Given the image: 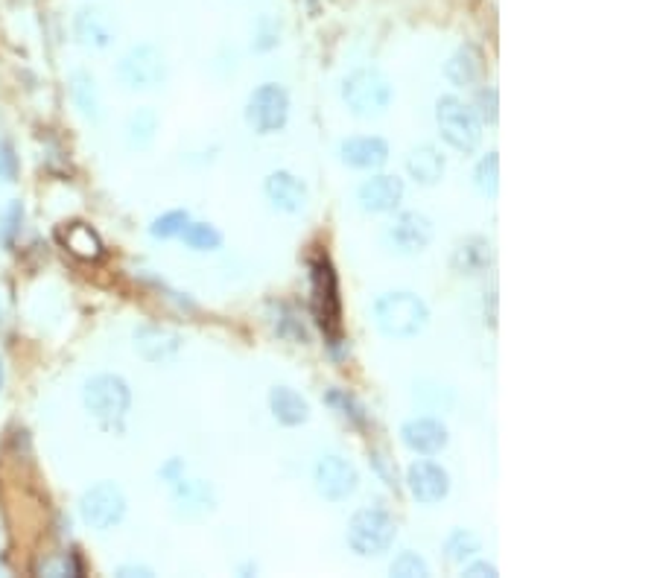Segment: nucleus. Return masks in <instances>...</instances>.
Returning <instances> with one entry per match:
<instances>
[{
  "label": "nucleus",
  "instance_id": "obj_1",
  "mask_svg": "<svg viewBox=\"0 0 657 578\" xmlns=\"http://www.w3.org/2000/svg\"><path fill=\"white\" fill-rule=\"evenodd\" d=\"M427 321L430 309L415 292H383L374 301V324L389 340H412L427 328Z\"/></svg>",
  "mask_w": 657,
  "mask_h": 578
},
{
  "label": "nucleus",
  "instance_id": "obj_2",
  "mask_svg": "<svg viewBox=\"0 0 657 578\" xmlns=\"http://www.w3.org/2000/svg\"><path fill=\"white\" fill-rule=\"evenodd\" d=\"M82 403L106 430H120L132 406V389L117 374H96L82 389Z\"/></svg>",
  "mask_w": 657,
  "mask_h": 578
},
{
  "label": "nucleus",
  "instance_id": "obj_3",
  "mask_svg": "<svg viewBox=\"0 0 657 578\" xmlns=\"http://www.w3.org/2000/svg\"><path fill=\"white\" fill-rule=\"evenodd\" d=\"M391 96H395V86L389 76L377 67H359L351 76L342 82V100L354 117H380L389 111Z\"/></svg>",
  "mask_w": 657,
  "mask_h": 578
},
{
  "label": "nucleus",
  "instance_id": "obj_4",
  "mask_svg": "<svg viewBox=\"0 0 657 578\" xmlns=\"http://www.w3.org/2000/svg\"><path fill=\"white\" fill-rule=\"evenodd\" d=\"M310 292H313V316L318 328L330 336V345L339 342L342 333V299H339V278L333 263L325 255L310 260Z\"/></svg>",
  "mask_w": 657,
  "mask_h": 578
},
{
  "label": "nucleus",
  "instance_id": "obj_5",
  "mask_svg": "<svg viewBox=\"0 0 657 578\" xmlns=\"http://www.w3.org/2000/svg\"><path fill=\"white\" fill-rule=\"evenodd\" d=\"M436 123L447 147L456 152L470 155L482 144V120L473 115V108L453 94L439 96L436 103Z\"/></svg>",
  "mask_w": 657,
  "mask_h": 578
},
{
  "label": "nucleus",
  "instance_id": "obj_6",
  "mask_svg": "<svg viewBox=\"0 0 657 578\" xmlns=\"http://www.w3.org/2000/svg\"><path fill=\"white\" fill-rule=\"evenodd\" d=\"M398 526L383 509H359L348 520V546L362 558H377L391 549Z\"/></svg>",
  "mask_w": 657,
  "mask_h": 578
},
{
  "label": "nucleus",
  "instance_id": "obj_7",
  "mask_svg": "<svg viewBox=\"0 0 657 578\" xmlns=\"http://www.w3.org/2000/svg\"><path fill=\"white\" fill-rule=\"evenodd\" d=\"M289 120V94L278 82H263L260 88L248 94L246 103V123L258 135L281 132Z\"/></svg>",
  "mask_w": 657,
  "mask_h": 578
},
{
  "label": "nucleus",
  "instance_id": "obj_8",
  "mask_svg": "<svg viewBox=\"0 0 657 578\" xmlns=\"http://www.w3.org/2000/svg\"><path fill=\"white\" fill-rule=\"evenodd\" d=\"M117 79L129 91H156L167 79V56L156 45H135L117 62Z\"/></svg>",
  "mask_w": 657,
  "mask_h": 578
},
{
  "label": "nucleus",
  "instance_id": "obj_9",
  "mask_svg": "<svg viewBox=\"0 0 657 578\" xmlns=\"http://www.w3.org/2000/svg\"><path fill=\"white\" fill-rule=\"evenodd\" d=\"M79 517H82V523L96 532L115 529L126 517V497H123L120 485H115V482L91 485L79 500Z\"/></svg>",
  "mask_w": 657,
  "mask_h": 578
},
{
  "label": "nucleus",
  "instance_id": "obj_10",
  "mask_svg": "<svg viewBox=\"0 0 657 578\" xmlns=\"http://www.w3.org/2000/svg\"><path fill=\"white\" fill-rule=\"evenodd\" d=\"M313 482L318 497H325L328 502H345L348 497H354L359 488V473L348 459L328 453L316 461Z\"/></svg>",
  "mask_w": 657,
  "mask_h": 578
},
{
  "label": "nucleus",
  "instance_id": "obj_11",
  "mask_svg": "<svg viewBox=\"0 0 657 578\" xmlns=\"http://www.w3.org/2000/svg\"><path fill=\"white\" fill-rule=\"evenodd\" d=\"M386 243L398 255H418L432 243V222L418 210H403L386 228Z\"/></svg>",
  "mask_w": 657,
  "mask_h": 578
},
{
  "label": "nucleus",
  "instance_id": "obj_12",
  "mask_svg": "<svg viewBox=\"0 0 657 578\" xmlns=\"http://www.w3.org/2000/svg\"><path fill=\"white\" fill-rule=\"evenodd\" d=\"M407 485H409V493L421 505H436L450 493V473H447L439 461L418 459L407 471Z\"/></svg>",
  "mask_w": 657,
  "mask_h": 578
},
{
  "label": "nucleus",
  "instance_id": "obj_13",
  "mask_svg": "<svg viewBox=\"0 0 657 578\" xmlns=\"http://www.w3.org/2000/svg\"><path fill=\"white\" fill-rule=\"evenodd\" d=\"M403 178L398 176H371L359 185L357 190V202L362 210H369V214H391V210H398V205L403 202Z\"/></svg>",
  "mask_w": 657,
  "mask_h": 578
},
{
  "label": "nucleus",
  "instance_id": "obj_14",
  "mask_svg": "<svg viewBox=\"0 0 657 578\" xmlns=\"http://www.w3.org/2000/svg\"><path fill=\"white\" fill-rule=\"evenodd\" d=\"M400 441L418 456H436L447 447V441H450V432H447V427L439 418L421 415L400 427Z\"/></svg>",
  "mask_w": 657,
  "mask_h": 578
},
{
  "label": "nucleus",
  "instance_id": "obj_15",
  "mask_svg": "<svg viewBox=\"0 0 657 578\" xmlns=\"http://www.w3.org/2000/svg\"><path fill=\"white\" fill-rule=\"evenodd\" d=\"M181 345H185L181 336L170 328H161V324H141V328L135 330V350L152 365L176 360Z\"/></svg>",
  "mask_w": 657,
  "mask_h": 578
},
{
  "label": "nucleus",
  "instance_id": "obj_16",
  "mask_svg": "<svg viewBox=\"0 0 657 578\" xmlns=\"http://www.w3.org/2000/svg\"><path fill=\"white\" fill-rule=\"evenodd\" d=\"M263 193H267V199L275 210H281V214H301L304 205H307V185L292 176L289 170H275L267 176V185H263Z\"/></svg>",
  "mask_w": 657,
  "mask_h": 578
},
{
  "label": "nucleus",
  "instance_id": "obj_17",
  "mask_svg": "<svg viewBox=\"0 0 657 578\" xmlns=\"http://www.w3.org/2000/svg\"><path fill=\"white\" fill-rule=\"evenodd\" d=\"M339 158L354 170H380L389 161V144L377 135L348 137L339 144Z\"/></svg>",
  "mask_w": 657,
  "mask_h": 578
},
{
  "label": "nucleus",
  "instance_id": "obj_18",
  "mask_svg": "<svg viewBox=\"0 0 657 578\" xmlns=\"http://www.w3.org/2000/svg\"><path fill=\"white\" fill-rule=\"evenodd\" d=\"M56 234H59L62 246L71 251L74 258L86 260V263H96L106 255V246H103L100 234H96L86 222H65Z\"/></svg>",
  "mask_w": 657,
  "mask_h": 578
},
{
  "label": "nucleus",
  "instance_id": "obj_19",
  "mask_svg": "<svg viewBox=\"0 0 657 578\" xmlns=\"http://www.w3.org/2000/svg\"><path fill=\"white\" fill-rule=\"evenodd\" d=\"M74 33L79 38V45L103 50V47L111 45V41H115L117 30H115V24H111V18L106 15L103 9L86 6V9H79V15L74 21Z\"/></svg>",
  "mask_w": 657,
  "mask_h": 578
},
{
  "label": "nucleus",
  "instance_id": "obj_20",
  "mask_svg": "<svg viewBox=\"0 0 657 578\" xmlns=\"http://www.w3.org/2000/svg\"><path fill=\"white\" fill-rule=\"evenodd\" d=\"M485 74V59L480 47L462 45L444 65V76L453 82L456 88H473Z\"/></svg>",
  "mask_w": 657,
  "mask_h": 578
},
{
  "label": "nucleus",
  "instance_id": "obj_21",
  "mask_svg": "<svg viewBox=\"0 0 657 578\" xmlns=\"http://www.w3.org/2000/svg\"><path fill=\"white\" fill-rule=\"evenodd\" d=\"M173 502H176V509L181 514H187V517H196V514H205V512H211L214 505H217V497H214V491L207 482H202V479H176L173 482Z\"/></svg>",
  "mask_w": 657,
  "mask_h": 578
},
{
  "label": "nucleus",
  "instance_id": "obj_22",
  "mask_svg": "<svg viewBox=\"0 0 657 578\" xmlns=\"http://www.w3.org/2000/svg\"><path fill=\"white\" fill-rule=\"evenodd\" d=\"M444 170H447L444 155L432 144H421V147L409 149V155H407V173H409L412 181H418V185H424V188L439 185V181L444 178Z\"/></svg>",
  "mask_w": 657,
  "mask_h": 578
},
{
  "label": "nucleus",
  "instance_id": "obj_23",
  "mask_svg": "<svg viewBox=\"0 0 657 578\" xmlns=\"http://www.w3.org/2000/svg\"><path fill=\"white\" fill-rule=\"evenodd\" d=\"M269 409H272L278 424H284V427H301L310 421V403L289 386H275L269 391Z\"/></svg>",
  "mask_w": 657,
  "mask_h": 578
},
{
  "label": "nucleus",
  "instance_id": "obj_24",
  "mask_svg": "<svg viewBox=\"0 0 657 578\" xmlns=\"http://www.w3.org/2000/svg\"><path fill=\"white\" fill-rule=\"evenodd\" d=\"M450 263L459 275H482L494 263V246L485 237H468L456 246Z\"/></svg>",
  "mask_w": 657,
  "mask_h": 578
},
{
  "label": "nucleus",
  "instance_id": "obj_25",
  "mask_svg": "<svg viewBox=\"0 0 657 578\" xmlns=\"http://www.w3.org/2000/svg\"><path fill=\"white\" fill-rule=\"evenodd\" d=\"M71 96L76 108L82 111V117H88L94 123L103 120V103H100V88H96L94 76L88 70H74L71 74Z\"/></svg>",
  "mask_w": 657,
  "mask_h": 578
},
{
  "label": "nucleus",
  "instance_id": "obj_26",
  "mask_svg": "<svg viewBox=\"0 0 657 578\" xmlns=\"http://www.w3.org/2000/svg\"><path fill=\"white\" fill-rule=\"evenodd\" d=\"M158 132V115L152 108H137L126 123V140L132 149H149Z\"/></svg>",
  "mask_w": 657,
  "mask_h": 578
},
{
  "label": "nucleus",
  "instance_id": "obj_27",
  "mask_svg": "<svg viewBox=\"0 0 657 578\" xmlns=\"http://www.w3.org/2000/svg\"><path fill=\"white\" fill-rule=\"evenodd\" d=\"M325 403H328L339 418H345L348 424H354V427H366V424H369L366 406H362L351 391H345V389H330V391L325 394Z\"/></svg>",
  "mask_w": 657,
  "mask_h": 578
},
{
  "label": "nucleus",
  "instance_id": "obj_28",
  "mask_svg": "<svg viewBox=\"0 0 657 578\" xmlns=\"http://www.w3.org/2000/svg\"><path fill=\"white\" fill-rule=\"evenodd\" d=\"M181 237H185V246L190 251H217L222 246V234L211 222H187Z\"/></svg>",
  "mask_w": 657,
  "mask_h": 578
},
{
  "label": "nucleus",
  "instance_id": "obj_29",
  "mask_svg": "<svg viewBox=\"0 0 657 578\" xmlns=\"http://www.w3.org/2000/svg\"><path fill=\"white\" fill-rule=\"evenodd\" d=\"M477 553H480V538L468 529H456V532H450V538L444 541V555L453 563H465Z\"/></svg>",
  "mask_w": 657,
  "mask_h": 578
},
{
  "label": "nucleus",
  "instance_id": "obj_30",
  "mask_svg": "<svg viewBox=\"0 0 657 578\" xmlns=\"http://www.w3.org/2000/svg\"><path fill=\"white\" fill-rule=\"evenodd\" d=\"M473 185H477V190L482 196H488V199H494V196L500 193V158H497V152H488L485 158H480L477 170H473Z\"/></svg>",
  "mask_w": 657,
  "mask_h": 578
},
{
  "label": "nucleus",
  "instance_id": "obj_31",
  "mask_svg": "<svg viewBox=\"0 0 657 578\" xmlns=\"http://www.w3.org/2000/svg\"><path fill=\"white\" fill-rule=\"evenodd\" d=\"M21 225H24V205L15 199L9 202L4 210H0V246L4 248H15V239L21 234Z\"/></svg>",
  "mask_w": 657,
  "mask_h": 578
},
{
  "label": "nucleus",
  "instance_id": "obj_32",
  "mask_svg": "<svg viewBox=\"0 0 657 578\" xmlns=\"http://www.w3.org/2000/svg\"><path fill=\"white\" fill-rule=\"evenodd\" d=\"M190 214L187 210H167L156 222L149 225V234L156 239H170V237H181V231L187 228Z\"/></svg>",
  "mask_w": 657,
  "mask_h": 578
},
{
  "label": "nucleus",
  "instance_id": "obj_33",
  "mask_svg": "<svg viewBox=\"0 0 657 578\" xmlns=\"http://www.w3.org/2000/svg\"><path fill=\"white\" fill-rule=\"evenodd\" d=\"M389 573L395 575V578H427L430 575V567H427V561L418 555V553H400L395 561H391V567Z\"/></svg>",
  "mask_w": 657,
  "mask_h": 578
},
{
  "label": "nucleus",
  "instance_id": "obj_34",
  "mask_svg": "<svg viewBox=\"0 0 657 578\" xmlns=\"http://www.w3.org/2000/svg\"><path fill=\"white\" fill-rule=\"evenodd\" d=\"M278 41H281V24H278L275 18H269V15H263L255 24V38H251V47L260 50V53H267V50L278 47Z\"/></svg>",
  "mask_w": 657,
  "mask_h": 578
},
{
  "label": "nucleus",
  "instance_id": "obj_35",
  "mask_svg": "<svg viewBox=\"0 0 657 578\" xmlns=\"http://www.w3.org/2000/svg\"><path fill=\"white\" fill-rule=\"evenodd\" d=\"M497 88H480L477 91V100H473V115L485 123H497Z\"/></svg>",
  "mask_w": 657,
  "mask_h": 578
},
{
  "label": "nucleus",
  "instance_id": "obj_36",
  "mask_svg": "<svg viewBox=\"0 0 657 578\" xmlns=\"http://www.w3.org/2000/svg\"><path fill=\"white\" fill-rule=\"evenodd\" d=\"M41 575H82V563L74 555H59L38 567Z\"/></svg>",
  "mask_w": 657,
  "mask_h": 578
},
{
  "label": "nucleus",
  "instance_id": "obj_37",
  "mask_svg": "<svg viewBox=\"0 0 657 578\" xmlns=\"http://www.w3.org/2000/svg\"><path fill=\"white\" fill-rule=\"evenodd\" d=\"M18 178V155L15 147L6 137H0V181H15Z\"/></svg>",
  "mask_w": 657,
  "mask_h": 578
},
{
  "label": "nucleus",
  "instance_id": "obj_38",
  "mask_svg": "<svg viewBox=\"0 0 657 578\" xmlns=\"http://www.w3.org/2000/svg\"><path fill=\"white\" fill-rule=\"evenodd\" d=\"M462 575L468 578H497V567L494 563H488V561H477V563H468V567L462 570Z\"/></svg>",
  "mask_w": 657,
  "mask_h": 578
},
{
  "label": "nucleus",
  "instance_id": "obj_39",
  "mask_svg": "<svg viewBox=\"0 0 657 578\" xmlns=\"http://www.w3.org/2000/svg\"><path fill=\"white\" fill-rule=\"evenodd\" d=\"M181 476H185V461H181V459H170L161 468V479H167L170 485L176 482V479H181Z\"/></svg>",
  "mask_w": 657,
  "mask_h": 578
},
{
  "label": "nucleus",
  "instance_id": "obj_40",
  "mask_svg": "<svg viewBox=\"0 0 657 578\" xmlns=\"http://www.w3.org/2000/svg\"><path fill=\"white\" fill-rule=\"evenodd\" d=\"M117 575H123V578H152L156 573H152L149 567H144V563H123V567H117Z\"/></svg>",
  "mask_w": 657,
  "mask_h": 578
},
{
  "label": "nucleus",
  "instance_id": "obj_41",
  "mask_svg": "<svg viewBox=\"0 0 657 578\" xmlns=\"http://www.w3.org/2000/svg\"><path fill=\"white\" fill-rule=\"evenodd\" d=\"M4 380H6V365H4V357H0V389H4Z\"/></svg>",
  "mask_w": 657,
  "mask_h": 578
}]
</instances>
